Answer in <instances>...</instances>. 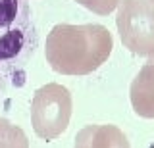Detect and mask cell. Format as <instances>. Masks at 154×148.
<instances>
[{"instance_id":"5","label":"cell","mask_w":154,"mask_h":148,"mask_svg":"<svg viewBox=\"0 0 154 148\" xmlns=\"http://www.w3.org/2000/svg\"><path fill=\"white\" fill-rule=\"evenodd\" d=\"M131 104L135 113L154 119V62L146 64L131 83Z\"/></svg>"},{"instance_id":"4","label":"cell","mask_w":154,"mask_h":148,"mask_svg":"<svg viewBox=\"0 0 154 148\" xmlns=\"http://www.w3.org/2000/svg\"><path fill=\"white\" fill-rule=\"evenodd\" d=\"M122 42L133 54L154 58V2L123 0L116 17Z\"/></svg>"},{"instance_id":"6","label":"cell","mask_w":154,"mask_h":148,"mask_svg":"<svg viewBox=\"0 0 154 148\" xmlns=\"http://www.w3.org/2000/svg\"><path fill=\"white\" fill-rule=\"evenodd\" d=\"M91 148H131L123 131L116 125H96Z\"/></svg>"},{"instance_id":"7","label":"cell","mask_w":154,"mask_h":148,"mask_svg":"<svg viewBox=\"0 0 154 148\" xmlns=\"http://www.w3.org/2000/svg\"><path fill=\"white\" fill-rule=\"evenodd\" d=\"M0 148H29V140L23 129L4 117H0Z\"/></svg>"},{"instance_id":"1","label":"cell","mask_w":154,"mask_h":148,"mask_svg":"<svg viewBox=\"0 0 154 148\" xmlns=\"http://www.w3.org/2000/svg\"><path fill=\"white\" fill-rule=\"evenodd\" d=\"M114 39L98 23L69 25L60 23L46 37V62L62 75L93 73L110 58Z\"/></svg>"},{"instance_id":"9","label":"cell","mask_w":154,"mask_h":148,"mask_svg":"<svg viewBox=\"0 0 154 148\" xmlns=\"http://www.w3.org/2000/svg\"><path fill=\"white\" fill-rule=\"evenodd\" d=\"M96 125H87L85 129H81L75 137V146L73 148H91V138L94 135Z\"/></svg>"},{"instance_id":"3","label":"cell","mask_w":154,"mask_h":148,"mask_svg":"<svg viewBox=\"0 0 154 148\" xmlns=\"http://www.w3.org/2000/svg\"><path fill=\"white\" fill-rule=\"evenodd\" d=\"M71 108V94L66 87L58 83L41 87L31 102V123L35 133L46 140L60 137L69 125Z\"/></svg>"},{"instance_id":"8","label":"cell","mask_w":154,"mask_h":148,"mask_svg":"<svg viewBox=\"0 0 154 148\" xmlns=\"http://www.w3.org/2000/svg\"><path fill=\"white\" fill-rule=\"evenodd\" d=\"M81 6H85L87 10L98 14V16H108L110 12H114L118 8V4L122 0H75Z\"/></svg>"},{"instance_id":"2","label":"cell","mask_w":154,"mask_h":148,"mask_svg":"<svg viewBox=\"0 0 154 148\" xmlns=\"http://www.w3.org/2000/svg\"><path fill=\"white\" fill-rule=\"evenodd\" d=\"M38 33L27 0H0V92L21 87Z\"/></svg>"}]
</instances>
